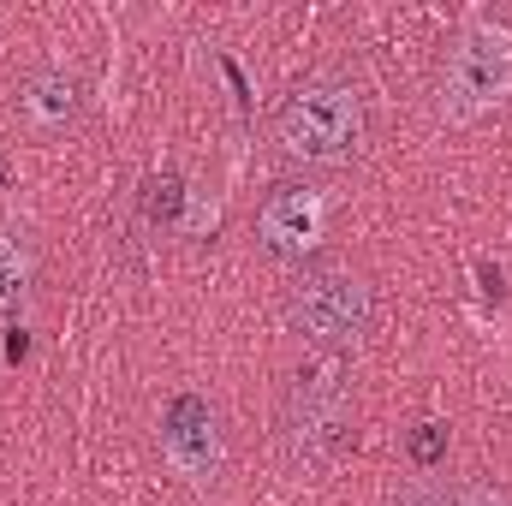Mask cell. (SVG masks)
Listing matches in <instances>:
<instances>
[{
  "label": "cell",
  "mask_w": 512,
  "mask_h": 506,
  "mask_svg": "<svg viewBox=\"0 0 512 506\" xmlns=\"http://www.w3.org/2000/svg\"><path fill=\"white\" fill-rule=\"evenodd\" d=\"M346 441H352V370L340 352H322L280 393V453L304 471L346 453Z\"/></svg>",
  "instance_id": "6da1fadb"
},
{
  "label": "cell",
  "mask_w": 512,
  "mask_h": 506,
  "mask_svg": "<svg viewBox=\"0 0 512 506\" xmlns=\"http://www.w3.org/2000/svg\"><path fill=\"white\" fill-rule=\"evenodd\" d=\"M280 155L304 167H340L364 149V96L346 78H304L274 114Z\"/></svg>",
  "instance_id": "7a4b0ae2"
},
{
  "label": "cell",
  "mask_w": 512,
  "mask_h": 506,
  "mask_svg": "<svg viewBox=\"0 0 512 506\" xmlns=\"http://www.w3.org/2000/svg\"><path fill=\"white\" fill-rule=\"evenodd\" d=\"M286 328L322 352H346L376 328V286L352 268L298 274L286 292Z\"/></svg>",
  "instance_id": "3957f363"
},
{
  "label": "cell",
  "mask_w": 512,
  "mask_h": 506,
  "mask_svg": "<svg viewBox=\"0 0 512 506\" xmlns=\"http://www.w3.org/2000/svg\"><path fill=\"white\" fill-rule=\"evenodd\" d=\"M512 96V36L501 24L477 18L465 24L453 60H447V78H441V114L447 120H471L495 102Z\"/></svg>",
  "instance_id": "277c9868"
},
{
  "label": "cell",
  "mask_w": 512,
  "mask_h": 506,
  "mask_svg": "<svg viewBox=\"0 0 512 506\" xmlns=\"http://www.w3.org/2000/svg\"><path fill=\"white\" fill-rule=\"evenodd\" d=\"M334 203H340L334 185H304V179L274 185V191L262 197V209H256V239H262V251L286 256V262L310 256L328 239V227H334Z\"/></svg>",
  "instance_id": "5b68a950"
},
{
  "label": "cell",
  "mask_w": 512,
  "mask_h": 506,
  "mask_svg": "<svg viewBox=\"0 0 512 506\" xmlns=\"http://www.w3.org/2000/svg\"><path fill=\"white\" fill-rule=\"evenodd\" d=\"M161 453L179 477L191 483H215L221 465H227V429H221V411L203 399V393H173L167 411H161Z\"/></svg>",
  "instance_id": "8992f818"
},
{
  "label": "cell",
  "mask_w": 512,
  "mask_h": 506,
  "mask_svg": "<svg viewBox=\"0 0 512 506\" xmlns=\"http://www.w3.org/2000/svg\"><path fill=\"white\" fill-rule=\"evenodd\" d=\"M18 114H24V126L42 131V137L72 131L78 114H84V84H78V72H66V66H36V72L18 84Z\"/></svg>",
  "instance_id": "52a82bcc"
},
{
  "label": "cell",
  "mask_w": 512,
  "mask_h": 506,
  "mask_svg": "<svg viewBox=\"0 0 512 506\" xmlns=\"http://www.w3.org/2000/svg\"><path fill=\"white\" fill-rule=\"evenodd\" d=\"M30 280H36V245H30V233L24 227H0V316L24 304Z\"/></svg>",
  "instance_id": "ba28073f"
},
{
  "label": "cell",
  "mask_w": 512,
  "mask_h": 506,
  "mask_svg": "<svg viewBox=\"0 0 512 506\" xmlns=\"http://www.w3.org/2000/svg\"><path fill=\"white\" fill-rule=\"evenodd\" d=\"M387 506H512V495L495 483H411Z\"/></svg>",
  "instance_id": "9c48e42d"
},
{
  "label": "cell",
  "mask_w": 512,
  "mask_h": 506,
  "mask_svg": "<svg viewBox=\"0 0 512 506\" xmlns=\"http://www.w3.org/2000/svg\"><path fill=\"white\" fill-rule=\"evenodd\" d=\"M137 203H143V221H149V227H173V221L185 215V179H179L173 167H161V173L143 179Z\"/></svg>",
  "instance_id": "30bf717a"
},
{
  "label": "cell",
  "mask_w": 512,
  "mask_h": 506,
  "mask_svg": "<svg viewBox=\"0 0 512 506\" xmlns=\"http://www.w3.org/2000/svg\"><path fill=\"white\" fill-rule=\"evenodd\" d=\"M405 447H411V465H417V471H435V465L447 459V423H417Z\"/></svg>",
  "instance_id": "8fae6325"
},
{
  "label": "cell",
  "mask_w": 512,
  "mask_h": 506,
  "mask_svg": "<svg viewBox=\"0 0 512 506\" xmlns=\"http://www.w3.org/2000/svg\"><path fill=\"white\" fill-rule=\"evenodd\" d=\"M477 280H483V298H489V304H507V274H501V262H477Z\"/></svg>",
  "instance_id": "7c38bea8"
},
{
  "label": "cell",
  "mask_w": 512,
  "mask_h": 506,
  "mask_svg": "<svg viewBox=\"0 0 512 506\" xmlns=\"http://www.w3.org/2000/svg\"><path fill=\"white\" fill-rule=\"evenodd\" d=\"M24 352H30V334H24V328H12V340H6V358H12V364H18V358H24Z\"/></svg>",
  "instance_id": "4fadbf2b"
}]
</instances>
